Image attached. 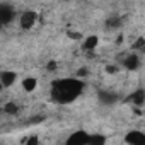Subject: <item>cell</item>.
Instances as JSON below:
<instances>
[{"instance_id":"obj_1","label":"cell","mask_w":145,"mask_h":145,"mask_svg":"<svg viewBox=\"0 0 145 145\" xmlns=\"http://www.w3.org/2000/svg\"><path fill=\"white\" fill-rule=\"evenodd\" d=\"M38 17H39L38 12H34V10H22L17 16L16 22H17V26H19L21 31H31L38 24Z\"/></svg>"},{"instance_id":"obj_3","label":"cell","mask_w":145,"mask_h":145,"mask_svg":"<svg viewBox=\"0 0 145 145\" xmlns=\"http://www.w3.org/2000/svg\"><path fill=\"white\" fill-rule=\"evenodd\" d=\"M38 86H39V80H38L36 77H33V75L24 77L22 82H21V89H22L26 94H33V92H36V91H38Z\"/></svg>"},{"instance_id":"obj_2","label":"cell","mask_w":145,"mask_h":145,"mask_svg":"<svg viewBox=\"0 0 145 145\" xmlns=\"http://www.w3.org/2000/svg\"><path fill=\"white\" fill-rule=\"evenodd\" d=\"M0 82H2V89H12V87H16L17 72L9 70V68H4L2 70V75H0Z\"/></svg>"}]
</instances>
